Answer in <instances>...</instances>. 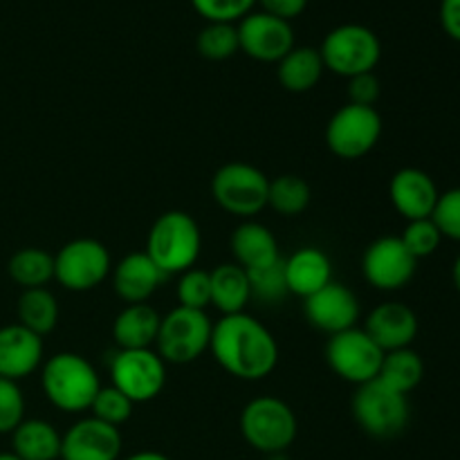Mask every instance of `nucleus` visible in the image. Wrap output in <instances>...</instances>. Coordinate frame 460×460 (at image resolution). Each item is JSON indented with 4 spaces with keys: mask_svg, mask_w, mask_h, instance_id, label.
<instances>
[{
    "mask_svg": "<svg viewBox=\"0 0 460 460\" xmlns=\"http://www.w3.org/2000/svg\"><path fill=\"white\" fill-rule=\"evenodd\" d=\"M209 350L229 376L261 382L279 364V344L259 319L247 313L223 314L211 328Z\"/></svg>",
    "mask_w": 460,
    "mask_h": 460,
    "instance_id": "nucleus-1",
    "label": "nucleus"
},
{
    "mask_svg": "<svg viewBox=\"0 0 460 460\" xmlns=\"http://www.w3.org/2000/svg\"><path fill=\"white\" fill-rule=\"evenodd\" d=\"M102 386L97 368L79 353H57L40 367L43 395L63 413L88 411Z\"/></svg>",
    "mask_w": 460,
    "mask_h": 460,
    "instance_id": "nucleus-2",
    "label": "nucleus"
},
{
    "mask_svg": "<svg viewBox=\"0 0 460 460\" xmlns=\"http://www.w3.org/2000/svg\"><path fill=\"white\" fill-rule=\"evenodd\" d=\"M202 250V234L187 211H164L151 225L146 236V256L166 274H182L196 268Z\"/></svg>",
    "mask_w": 460,
    "mask_h": 460,
    "instance_id": "nucleus-3",
    "label": "nucleus"
},
{
    "mask_svg": "<svg viewBox=\"0 0 460 460\" xmlns=\"http://www.w3.org/2000/svg\"><path fill=\"white\" fill-rule=\"evenodd\" d=\"M238 425L245 443L263 456L286 452L299 431V422L290 404L272 395H261L247 402Z\"/></svg>",
    "mask_w": 460,
    "mask_h": 460,
    "instance_id": "nucleus-4",
    "label": "nucleus"
},
{
    "mask_svg": "<svg viewBox=\"0 0 460 460\" xmlns=\"http://www.w3.org/2000/svg\"><path fill=\"white\" fill-rule=\"evenodd\" d=\"M353 418L364 434L377 440H389L402 434L409 425V400L382 380L358 386L353 395Z\"/></svg>",
    "mask_w": 460,
    "mask_h": 460,
    "instance_id": "nucleus-5",
    "label": "nucleus"
},
{
    "mask_svg": "<svg viewBox=\"0 0 460 460\" xmlns=\"http://www.w3.org/2000/svg\"><path fill=\"white\" fill-rule=\"evenodd\" d=\"M319 54L326 70L344 79H353L376 70L382 57V43L371 27L346 22L328 31Z\"/></svg>",
    "mask_w": 460,
    "mask_h": 460,
    "instance_id": "nucleus-6",
    "label": "nucleus"
},
{
    "mask_svg": "<svg viewBox=\"0 0 460 460\" xmlns=\"http://www.w3.org/2000/svg\"><path fill=\"white\" fill-rule=\"evenodd\" d=\"M270 178L247 162H227L211 178L216 205L243 220H254L268 207Z\"/></svg>",
    "mask_w": 460,
    "mask_h": 460,
    "instance_id": "nucleus-7",
    "label": "nucleus"
},
{
    "mask_svg": "<svg viewBox=\"0 0 460 460\" xmlns=\"http://www.w3.org/2000/svg\"><path fill=\"white\" fill-rule=\"evenodd\" d=\"M211 328L214 323L207 310L178 305L162 317L155 353L164 359V364H175V367L196 362L198 358H202V353L209 350Z\"/></svg>",
    "mask_w": 460,
    "mask_h": 460,
    "instance_id": "nucleus-8",
    "label": "nucleus"
},
{
    "mask_svg": "<svg viewBox=\"0 0 460 460\" xmlns=\"http://www.w3.org/2000/svg\"><path fill=\"white\" fill-rule=\"evenodd\" d=\"M112 272L111 252L94 238H75L54 256V281L67 292H88Z\"/></svg>",
    "mask_w": 460,
    "mask_h": 460,
    "instance_id": "nucleus-9",
    "label": "nucleus"
},
{
    "mask_svg": "<svg viewBox=\"0 0 460 460\" xmlns=\"http://www.w3.org/2000/svg\"><path fill=\"white\" fill-rule=\"evenodd\" d=\"M382 117L376 108L346 103L328 119L326 146L340 160H359L377 146Z\"/></svg>",
    "mask_w": 460,
    "mask_h": 460,
    "instance_id": "nucleus-10",
    "label": "nucleus"
},
{
    "mask_svg": "<svg viewBox=\"0 0 460 460\" xmlns=\"http://www.w3.org/2000/svg\"><path fill=\"white\" fill-rule=\"evenodd\" d=\"M385 350L368 337L364 328H349L331 335L326 344V362L337 377L355 386L377 380Z\"/></svg>",
    "mask_w": 460,
    "mask_h": 460,
    "instance_id": "nucleus-11",
    "label": "nucleus"
},
{
    "mask_svg": "<svg viewBox=\"0 0 460 460\" xmlns=\"http://www.w3.org/2000/svg\"><path fill=\"white\" fill-rule=\"evenodd\" d=\"M111 385L133 404L151 402L166 385L164 359L153 349H117L111 358Z\"/></svg>",
    "mask_w": 460,
    "mask_h": 460,
    "instance_id": "nucleus-12",
    "label": "nucleus"
},
{
    "mask_svg": "<svg viewBox=\"0 0 460 460\" xmlns=\"http://www.w3.org/2000/svg\"><path fill=\"white\" fill-rule=\"evenodd\" d=\"M418 261L409 254L400 236H382L367 247L362 274L368 286L382 292L402 290L416 277Z\"/></svg>",
    "mask_w": 460,
    "mask_h": 460,
    "instance_id": "nucleus-13",
    "label": "nucleus"
},
{
    "mask_svg": "<svg viewBox=\"0 0 460 460\" xmlns=\"http://www.w3.org/2000/svg\"><path fill=\"white\" fill-rule=\"evenodd\" d=\"M241 52L261 63H279L295 48V30L290 21L268 12H250L236 25Z\"/></svg>",
    "mask_w": 460,
    "mask_h": 460,
    "instance_id": "nucleus-14",
    "label": "nucleus"
},
{
    "mask_svg": "<svg viewBox=\"0 0 460 460\" xmlns=\"http://www.w3.org/2000/svg\"><path fill=\"white\" fill-rule=\"evenodd\" d=\"M304 314L310 326L331 337L358 326L359 299L349 286L331 281L313 296L304 299Z\"/></svg>",
    "mask_w": 460,
    "mask_h": 460,
    "instance_id": "nucleus-15",
    "label": "nucleus"
},
{
    "mask_svg": "<svg viewBox=\"0 0 460 460\" xmlns=\"http://www.w3.org/2000/svg\"><path fill=\"white\" fill-rule=\"evenodd\" d=\"M124 438L119 427L94 416L76 420L61 434V460H119Z\"/></svg>",
    "mask_w": 460,
    "mask_h": 460,
    "instance_id": "nucleus-16",
    "label": "nucleus"
},
{
    "mask_svg": "<svg viewBox=\"0 0 460 460\" xmlns=\"http://www.w3.org/2000/svg\"><path fill=\"white\" fill-rule=\"evenodd\" d=\"M389 198L395 211L409 223V220L431 218L440 191L438 184L427 171L407 166V169L395 171L394 178H391Z\"/></svg>",
    "mask_w": 460,
    "mask_h": 460,
    "instance_id": "nucleus-17",
    "label": "nucleus"
},
{
    "mask_svg": "<svg viewBox=\"0 0 460 460\" xmlns=\"http://www.w3.org/2000/svg\"><path fill=\"white\" fill-rule=\"evenodd\" d=\"M43 337L21 323L0 328V377L21 382L43 367Z\"/></svg>",
    "mask_w": 460,
    "mask_h": 460,
    "instance_id": "nucleus-18",
    "label": "nucleus"
},
{
    "mask_svg": "<svg viewBox=\"0 0 460 460\" xmlns=\"http://www.w3.org/2000/svg\"><path fill=\"white\" fill-rule=\"evenodd\" d=\"M364 331L385 353H391L413 344L418 335V317L407 304L386 301L368 313Z\"/></svg>",
    "mask_w": 460,
    "mask_h": 460,
    "instance_id": "nucleus-19",
    "label": "nucleus"
},
{
    "mask_svg": "<svg viewBox=\"0 0 460 460\" xmlns=\"http://www.w3.org/2000/svg\"><path fill=\"white\" fill-rule=\"evenodd\" d=\"M112 290L126 304H146L157 288L166 281V274L153 263L146 252L126 254L117 265H112Z\"/></svg>",
    "mask_w": 460,
    "mask_h": 460,
    "instance_id": "nucleus-20",
    "label": "nucleus"
},
{
    "mask_svg": "<svg viewBox=\"0 0 460 460\" xmlns=\"http://www.w3.org/2000/svg\"><path fill=\"white\" fill-rule=\"evenodd\" d=\"M283 265H286L288 292L301 299H308L332 281V263L326 252L319 247H301L283 259Z\"/></svg>",
    "mask_w": 460,
    "mask_h": 460,
    "instance_id": "nucleus-21",
    "label": "nucleus"
},
{
    "mask_svg": "<svg viewBox=\"0 0 460 460\" xmlns=\"http://www.w3.org/2000/svg\"><path fill=\"white\" fill-rule=\"evenodd\" d=\"M229 247L243 270H256L281 259L277 236L259 220H243L229 238Z\"/></svg>",
    "mask_w": 460,
    "mask_h": 460,
    "instance_id": "nucleus-22",
    "label": "nucleus"
},
{
    "mask_svg": "<svg viewBox=\"0 0 460 460\" xmlns=\"http://www.w3.org/2000/svg\"><path fill=\"white\" fill-rule=\"evenodd\" d=\"M162 314L151 304H130L112 322V340L119 350L153 349Z\"/></svg>",
    "mask_w": 460,
    "mask_h": 460,
    "instance_id": "nucleus-23",
    "label": "nucleus"
},
{
    "mask_svg": "<svg viewBox=\"0 0 460 460\" xmlns=\"http://www.w3.org/2000/svg\"><path fill=\"white\" fill-rule=\"evenodd\" d=\"M323 61L317 48L301 45L292 48L281 61L277 63V79L288 93H310L323 76Z\"/></svg>",
    "mask_w": 460,
    "mask_h": 460,
    "instance_id": "nucleus-24",
    "label": "nucleus"
},
{
    "mask_svg": "<svg viewBox=\"0 0 460 460\" xmlns=\"http://www.w3.org/2000/svg\"><path fill=\"white\" fill-rule=\"evenodd\" d=\"M12 452L22 460H61V434L52 422L25 418L12 431Z\"/></svg>",
    "mask_w": 460,
    "mask_h": 460,
    "instance_id": "nucleus-25",
    "label": "nucleus"
},
{
    "mask_svg": "<svg viewBox=\"0 0 460 460\" xmlns=\"http://www.w3.org/2000/svg\"><path fill=\"white\" fill-rule=\"evenodd\" d=\"M211 277V305L223 314L245 313L252 301V288L247 270L236 263H220L209 272Z\"/></svg>",
    "mask_w": 460,
    "mask_h": 460,
    "instance_id": "nucleus-26",
    "label": "nucleus"
},
{
    "mask_svg": "<svg viewBox=\"0 0 460 460\" xmlns=\"http://www.w3.org/2000/svg\"><path fill=\"white\" fill-rule=\"evenodd\" d=\"M16 314L21 326L45 337L57 328L61 310L57 296L48 288H34V290H22V295L18 296Z\"/></svg>",
    "mask_w": 460,
    "mask_h": 460,
    "instance_id": "nucleus-27",
    "label": "nucleus"
},
{
    "mask_svg": "<svg viewBox=\"0 0 460 460\" xmlns=\"http://www.w3.org/2000/svg\"><path fill=\"white\" fill-rule=\"evenodd\" d=\"M7 272L22 290L45 288L54 279V256L40 247H22L9 259Z\"/></svg>",
    "mask_w": 460,
    "mask_h": 460,
    "instance_id": "nucleus-28",
    "label": "nucleus"
},
{
    "mask_svg": "<svg viewBox=\"0 0 460 460\" xmlns=\"http://www.w3.org/2000/svg\"><path fill=\"white\" fill-rule=\"evenodd\" d=\"M422 377H425V362H422L420 355L409 346V349L385 353L377 380H382L385 385H389L391 389L400 391V394L409 395L418 385H420Z\"/></svg>",
    "mask_w": 460,
    "mask_h": 460,
    "instance_id": "nucleus-29",
    "label": "nucleus"
},
{
    "mask_svg": "<svg viewBox=\"0 0 460 460\" xmlns=\"http://www.w3.org/2000/svg\"><path fill=\"white\" fill-rule=\"evenodd\" d=\"M308 182L299 175H279V178L270 180V193H268V207L277 211L279 216L286 218H295V216L304 214L310 205Z\"/></svg>",
    "mask_w": 460,
    "mask_h": 460,
    "instance_id": "nucleus-30",
    "label": "nucleus"
},
{
    "mask_svg": "<svg viewBox=\"0 0 460 460\" xmlns=\"http://www.w3.org/2000/svg\"><path fill=\"white\" fill-rule=\"evenodd\" d=\"M196 48L207 61H227L241 49L236 25L234 22H209L198 34Z\"/></svg>",
    "mask_w": 460,
    "mask_h": 460,
    "instance_id": "nucleus-31",
    "label": "nucleus"
},
{
    "mask_svg": "<svg viewBox=\"0 0 460 460\" xmlns=\"http://www.w3.org/2000/svg\"><path fill=\"white\" fill-rule=\"evenodd\" d=\"M250 277V288H252V299L261 301V304H279L281 299H286L290 292H288L286 283V265L283 259L274 261V263L263 265V268H256L247 272Z\"/></svg>",
    "mask_w": 460,
    "mask_h": 460,
    "instance_id": "nucleus-32",
    "label": "nucleus"
},
{
    "mask_svg": "<svg viewBox=\"0 0 460 460\" xmlns=\"http://www.w3.org/2000/svg\"><path fill=\"white\" fill-rule=\"evenodd\" d=\"M400 241L404 243V247H407L413 259L420 261L436 254V250L443 243V234H440V229L436 227V223L431 218L409 220L407 227L400 234Z\"/></svg>",
    "mask_w": 460,
    "mask_h": 460,
    "instance_id": "nucleus-33",
    "label": "nucleus"
},
{
    "mask_svg": "<svg viewBox=\"0 0 460 460\" xmlns=\"http://www.w3.org/2000/svg\"><path fill=\"white\" fill-rule=\"evenodd\" d=\"M133 409H135V404L130 402V400L126 398L119 389H115V386L111 385V386H102V389H99L97 398L93 400V407H90V411H93V416L97 418V420L108 422V425H112V427H121L124 422L130 420V416H133Z\"/></svg>",
    "mask_w": 460,
    "mask_h": 460,
    "instance_id": "nucleus-34",
    "label": "nucleus"
},
{
    "mask_svg": "<svg viewBox=\"0 0 460 460\" xmlns=\"http://www.w3.org/2000/svg\"><path fill=\"white\" fill-rule=\"evenodd\" d=\"M178 301L182 308L207 310L211 305V277L207 270L191 268L180 274L178 279Z\"/></svg>",
    "mask_w": 460,
    "mask_h": 460,
    "instance_id": "nucleus-35",
    "label": "nucleus"
},
{
    "mask_svg": "<svg viewBox=\"0 0 460 460\" xmlns=\"http://www.w3.org/2000/svg\"><path fill=\"white\" fill-rule=\"evenodd\" d=\"M25 420V395L13 380L0 377V436L12 434Z\"/></svg>",
    "mask_w": 460,
    "mask_h": 460,
    "instance_id": "nucleus-36",
    "label": "nucleus"
},
{
    "mask_svg": "<svg viewBox=\"0 0 460 460\" xmlns=\"http://www.w3.org/2000/svg\"><path fill=\"white\" fill-rule=\"evenodd\" d=\"M193 9L209 22H236L245 18L256 0H191Z\"/></svg>",
    "mask_w": 460,
    "mask_h": 460,
    "instance_id": "nucleus-37",
    "label": "nucleus"
},
{
    "mask_svg": "<svg viewBox=\"0 0 460 460\" xmlns=\"http://www.w3.org/2000/svg\"><path fill=\"white\" fill-rule=\"evenodd\" d=\"M431 220L440 229L443 238L460 243V187L440 193Z\"/></svg>",
    "mask_w": 460,
    "mask_h": 460,
    "instance_id": "nucleus-38",
    "label": "nucleus"
},
{
    "mask_svg": "<svg viewBox=\"0 0 460 460\" xmlns=\"http://www.w3.org/2000/svg\"><path fill=\"white\" fill-rule=\"evenodd\" d=\"M349 103H358V106H371L376 108V102L380 99V79L373 72L367 75H358L349 79Z\"/></svg>",
    "mask_w": 460,
    "mask_h": 460,
    "instance_id": "nucleus-39",
    "label": "nucleus"
},
{
    "mask_svg": "<svg viewBox=\"0 0 460 460\" xmlns=\"http://www.w3.org/2000/svg\"><path fill=\"white\" fill-rule=\"evenodd\" d=\"M256 3L263 7V12L283 18V21L301 16L308 7V0H256Z\"/></svg>",
    "mask_w": 460,
    "mask_h": 460,
    "instance_id": "nucleus-40",
    "label": "nucleus"
},
{
    "mask_svg": "<svg viewBox=\"0 0 460 460\" xmlns=\"http://www.w3.org/2000/svg\"><path fill=\"white\" fill-rule=\"evenodd\" d=\"M440 25L449 39L460 43V0H440Z\"/></svg>",
    "mask_w": 460,
    "mask_h": 460,
    "instance_id": "nucleus-41",
    "label": "nucleus"
},
{
    "mask_svg": "<svg viewBox=\"0 0 460 460\" xmlns=\"http://www.w3.org/2000/svg\"><path fill=\"white\" fill-rule=\"evenodd\" d=\"M119 460H171V458L164 456V454H160V452H151V449H146V452L130 454V456L119 458Z\"/></svg>",
    "mask_w": 460,
    "mask_h": 460,
    "instance_id": "nucleus-42",
    "label": "nucleus"
},
{
    "mask_svg": "<svg viewBox=\"0 0 460 460\" xmlns=\"http://www.w3.org/2000/svg\"><path fill=\"white\" fill-rule=\"evenodd\" d=\"M452 281H454V288L460 292V254L456 256V261H454V268H452Z\"/></svg>",
    "mask_w": 460,
    "mask_h": 460,
    "instance_id": "nucleus-43",
    "label": "nucleus"
},
{
    "mask_svg": "<svg viewBox=\"0 0 460 460\" xmlns=\"http://www.w3.org/2000/svg\"><path fill=\"white\" fill-rule=\"evenodd\" d=\"M265 460H290V458H288L286 452H277V454H268Z\"/></svg>",
    "mask_w": 460,
    "mask_h": 460,
    "instance_id": "nucleus-44",
    "label": "nucleus"
},
{
    "mask_svg": "<svg viewBox=\"0 0 460 460\" xmlns=\"http://www.w3.org/2000/svg\"><path fill=\"white\" fill-rule=\"evenodd\" d=\"M0 460H22V458H18L13 452H3L0 454Z\"/></svg>",
    "mask_w": 460,
    "mask_h": 460,
    "instance_id": "nucleus-45",
    "label": "nucleus"
}]
</instances>
